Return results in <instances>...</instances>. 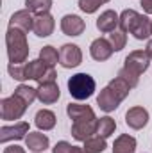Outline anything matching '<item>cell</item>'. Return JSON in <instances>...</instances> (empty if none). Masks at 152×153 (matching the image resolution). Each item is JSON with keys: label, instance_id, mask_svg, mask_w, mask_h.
<instances>
[{"label": "cell", "instance_id": "cell-22", "mask_svg": "<svg viewBox=\"0 0 152 153\" xmlns=\"http://www.w3.org/2000/svg\"><path fill=\"white\" fill-rule=\"evenodd\" d=\"M116 130V121L109 116H104L100 119H97V135L108 139L109 135H113Z\"/></svg>", "mask_w": 152, "mask_h": 153}, {"label": "cell", "instance_id": "cell-26", "mask_svg": "<svg viewBox=\"0 0 152 153\" xmlns=\"http://www.w3.org/2000/svg\"><path fill=\"white\" fill-rule=\"evenodd\" d=\"M14 94L20 96L27 105H31L34 100H38V89L31 87V85H25V84H20L16 89H14Z\"/></svg>", "mask_w": 152, "mask_h": 153}, {"label": "cell", "instance_id": "cell-6", "mask_svg": "<svg viewBox=\"0 0 152 153\" xmlns=\"http://www.w3.org/2000/svg\"><path fill=\"white\" fill-rule=\"evenodd\" d=\"M27 134H29V123L18 121L13 126H2L0 128V143L5 144L9 141H20V139H25Z\"/></svg>", "mask_w": 152, "mask_h": 153}, {"label": "cell", "instance_id": "cell-16", "mask_svg": "<svg viewBox=\"0 0 152 153\" xmlns=\"http://www.w3.org/2000/svg\"><path fill=\"white\" fill-rule=\"evenodd\" d=\"M118 23H120V14H116L113 9L104 11V13L97 18V29H99L100 32H104V34L116 30Z\"/></svg>", "mask_w": 152, "mask_h": 153}, {"label": "cell", "instance_id": "cell-36", "mask_svg": "<svg viewBox=\"0 0 152 153\" xmlns=\"http://www.w3.org/2000/svg\"><path fill=\"white\" fill-rule=\"evenodd\" d=\"M74 153H90V152H88L84 146H82V148H81V146H74Z\"/></svg>", "mask_w": 152, "mask_h": 153}, {"label": "cell", "instance_id": "cell-24", "mask_svg": "<svg viewBox=\"0 0 152 153\" xmlns=\"http://www.w3.org/2000/svg\"><path fill=\"white\" fill-rule=\"evenodd\" d=\"M52 7V0H25V9H29L34 16L48 13Z\"/></svg>", "mask_w": 152, "mask_h": 153}, {"label": "cell", "instance_id": "cell-33", "mask_svg": "<svg viewBox=\"0 0 152 153\" xmlns=\"http://www.w3.org/2000/svg\"><path fill=\"white\" fill-rule=\"evenodd\" d=\"M56 78H57L56 70H54V68H48V70H47V73L43 75V78L39 80L38 84H50V82H56Z\"/></svg>", "mask_w": 152, "mask_h": 153}, {"label": "cell", "instance_id": "cell-9", "mask_svg": "<svg viewBox=\"0 0 152 153\" xmlns=\"http://www.w3.org/2000/svg\"><path fill=\"white\" fill-rule=\"evenodd\" d=\"M86 29V23L77 14H65L61 18V30L65 36H81Z\"/></svg>", "mask_w": 152, "mask_h": 153}, {"label": "cell", "instance_id": "cell-23", "mask_svg": "<svg viewBox=\"0 0 152 153\" xmlns=\"http://www.w3.org/2000/svg\"><path fill=\"white\" fill-rule=\"evenodd\" d=\"M138 16H140V13H136L134 9H125V11H122V14H120V23H118L120 30L131 32V29H132L134 22L138 20Z\"/></svg>", "mask_w": 152, "mask_h": 153}, {"label": "cell", "instance_id": "cell-17", "mask_svg": "<svg viewBox=\"0 0 152 153\" xmlns=\"http://www.w3.org/2000/svg\"><path fill=\"white\" fill-rule=\"evenodd\" d=\"M131 34L136 39H140V41L152 36V20L149 16H145V14H140L138 20L134 22L132 29H131Z\"/></svg>", "mask_w": 152, "mask_h": 153}, {"label": "cell", "instance_id": "cell-34", "mask_svg": "<svg viewBox=\"0 0 152 153\" xmlns=\"http://www.w3.org/2000/svg\"><path fill=\"white\" fill-rule=\"evenodd\" d=\"M4 153H25V150L22 148V146H16V144H11V146H7Z\"/></svg>", "mask_w": 152, "mask_h": 153}, {"label": "cell", "instance_id": "cell-13", "mask_svg": "<svg viewBox=\"0 0 152 153\" xmlns=\"http://www.w3.org/2000/svg\"><path fill=\"white\" fill-rule=\"evenodd\" d=\"M9 27H14V29H20L23 32H31L34 29V14L29 11V9H22V11H16L11 20H9Z\"/></svg>", "mask_w": 152, "mask_h": 153}, {"label": "cell", "instance_id": "cell-30", "mask_svg": "<svg viewBox=\"0 0 152 153\" xmlns=\"http://www.w3.org/2000/svg\"><path fill=\"white\" fill-rule=\"evenodd\" d=\"M102 5L100 0H79V9L86 14H93L99 11V7Z\"/></svg>", "mask_w": 152, "mask_h": 153}, {"label": "cell", "instance_id": "cell-32", "mask_svg": "<svg viewBox=\"0 0 152 153\" xmlns=\"http://www.w3.org/2000/svg\"><path fill=\"white\" fill-rule=\"evenodd\" d=\"M52 153H74V146L66 141H59L54 148H52Z\"/></svg>", "mask_w": 152, "mask_h": 153}, {"label": "cell", "instance_id": "cell-12", "mask_svg": "<svg viewBox=\"0 0 152 153\" xmlns=\"http://www.w3.org/2000/svg\"><path fill=\"white\" fill-rule=\"evenodd\" d=\"M72 135H74L75 141H81V143L97 135V119H93V121H75L72 125Z\"/></svg>", "mask_w": 152, "mask_h": 153}, {"label": "cell", "instance_id": "cell-27", "mask_svg": "<svg viewBox=\"0 0 152 153\" xmlns=\"http://www.w3.org/2000/svg\"><path fill=\"white\" fill-rule=\"evenodd\" d=\"M108 85H109V87L113 89L114 93L118 94V98H120L122 102H123V100H125V98L129 96V93H131V89H132V87H131V85H129V84H127V82H125L123 78H120V76L113 78V80H111V82H109Z\"/></svg>", "mask_w": 152, "mask_h": 153}, {"label": "cell", "instance_id": "cell-5", "mask_svg": "<svg viewBox=\"0 0 152 153\" xmlns=\"http://www.w3.org/2000/svg\"><path fill=\"white\" fill-rule=\"evenodd\" d=\"M82 62V52L77 45H72V43H66L61 46L59 50V64L66 70H72V68H77L79 64Z\"/></svg>", "mask_w": 152, "mask_h": 153}, {"label": "cell", "instance_id": "cell-31", "mask_svg": "<svg viewBox=\"0 0 152 153\" xmlns=\"http://www.w3.org/2000/svg\"><path fill=\"white\" fill-rule=\"evenodd\" d=\"M7 71H9V75L13 76L14 80H18V82L27 80V75H25V64H9V66H7Z\"/></svg>", "mask_w": 152, "mask_h": 153}, {"label": "cell", "instance_id": "cell-3", "mask_svg": "<svg viewBox=\"0 0 152 153\" xmlns=\"http://www.w3.org/2000/svg\"><path fill=\"white\" fill-rule=\"evenodd\" d=\"M97 89V84H95V78L88 73H75L74 76H70L68 80V91H70V96L77 100V102H82V100H88L93 96Z\"/></svg>", "mask_w": 152, "mask_h": 153}, {"label": "cell", "instance_id": "cell-25", "mask_svg": "<svg viewBox=\"0 0 152 153\" xmlns=\"http://www.w3.org/2000/svg\"><path fill=\"white\" fill-rule=\"evenodd\" d=\"M39 59H41L47 66L54 68V66L59 62V52H57L54 46L47 45V46H43V48L39 50Z\"/></svg>", "mask_w": 152, "mask_h": 153}, {"label": "cell", "instance_id": "cell-35", "mask_svg": "<svg viewBox=\"0 0 152 153\" xmlns=\"http://www.w3.org/2000/svg\"><path fill=\"white\" fill-rule=\"evenodd\" d=\"M140 5L143 7V11H145L147 14H152V0H141Z\"/></svg>", "mask_w": 152, "mask_h": 153}, {"label": "cell", "instance_id": "cell-20", "mask_svg": "<svg viewBox=\"0 0 152 153\" xmlns=\"http://www.w3.org/2000/svg\"><path fill=\"white\" fill-rule=\"evenodd\" d=\"M56 114L52 112V111H48V109H41L36 112V117H34V125L38 126L39 130H43V132H48V130H52L54 126H56Z\"/></svg>", "mask_w": 152, "mask_h": 153}, {"label": "cell", "instance_id": "cell-15", "mask_svg": "<svg viewBox=\"0 0 152 153\" xmlns=\"http://www.w3.org/2000/svg\"><path fill=\"white\" fill-rule=\"evenodd\" d=\"M61 96V91H59V85L56 82H50V84H39L38 87V100L43 105H50V103H56Z\"/></svg>", "mask_w": 152, "mask_h": 153}, {"label": "cell", "instance_id": "cell-10", "mask_svg": "<svg viewBox=\"0 0 152 153\" xmlns=\"http://www.w3.org/2000/svg\"><path fill=\"white\" fill-rule=\"evenodd\" d=\"M56 29V20L50 13H45V14H38L34 16V29L32 32L38 36V38H48Z\"/></svg>", "mask_w": 152, "mask_h": 153}, {"label": "cell", "instance_id": "cell-8", "mask_svg": "<svg viewBox=\"0 0 152 153\" xmlns=\"http://www.w3.org/2000/svg\"><path fill=\"white\" fill-rule=\"evenodd\" d=\"M113 46L109 43V39L97 38L91 45H90V55L97 61V62H104L113 55Z\"/></svg>", "mask_w": 152, "mask_h": 153}, {"label": "cell", "instance_id": "cell-14", "mask_svg": "<svg viewBox=\"0 0 152 153\" xmlns=\"http://www.w3.org/2000/svg\"><path fill=\"white\" fill-rule=\"evenodd\" d=\"M66 114L70 119L75 121H93L97 119L95 111L90 105H82V103H68L66 105Z\"/></svg>", "mask_w": 152, "mask_h": 153}, {"label": "cell", "instance_id": "cell-11", "mask_svg": "<svg viewBox=\"0 0 152 153\" xmlns=\"http://www.w3.org/2000/svg\"><path fill=\"white\" fill-rule=\"evenodd\" d=\"M125 123L132 130H141L149 123V112L143 107H131L125 112Z\"/></svg>", "mask_w": 152, "mask_h": 153}, {"label": "cell", "instance_id": "cell-7", "mask_svg": "<svg viewBox=\"0 0 152 153\" xmlns=\"http://www.w3.org/2000/svg\"><path fill=\"white\" fill-rule=\"evenodd\" d=\"M120 103H122V100L118 98V94L114 93L109 85H106V87L99 93V96H97V105H99L100 111H104V112H113V111H116V109L120 107Z\"/></svg>", "mask_w": 152, "mask_h": 153}, {"label": "cell", "instance_id": "cell-18", "mask_svg": "<svg viewBox=\"0 0 152 153\" xmlns=\"http://www.w3.org/2000/svg\"><path fill=\"white\" fill-rule=\"evenodd\" d=\"M25 144H27V148L32 153H41L48 148L50 141H48V137H47L45 134H41V132H29L27 137H25Z\"/></svg>", "mask_w": 152, "mask_h": 153}, {"label": "cell", "instance_id": "cell-1", "mask_svg": "<svg viewBox=\"0 0 152 153\" xmlns=\"http://www.w3.org/2000/svg\"><path fill=\"white\" fill-rule=\"evenodd\" d=\"M150 66V57L145 50H134L125 57L123 68L118 71V76L123 78L131 87H136L140 84V75L145 73Z\"/></svg>", "mask_w": 152, "mask_h": 153}, {"label": "cell", "instance_id": "cell-2", "mask_svg": "<svg viewBox=\"0 0 152 153\" xmlns=\"http://www.w3.org/2000/svg\"><path fill=\"white\" fill-rule=\"evenodd\" d=\"M27 32L9 27L5 32V46H7V57L9 64H23L29 57V43H27Z\"/></svg>", "mask_w": 152, "mask_h": 153}, {"label": "cell", "instance_id": "cell-19", "mask_svg": "<svg viewBox=\"0 0 152 153\" xmlns=\"http://www.w3.org/2000/svg\"><path fill=\"white\" fill-rule=\"evenodd\" d=\"M136 152V139L129 134H122L114 139L113 153H134Z\"/></svg>", "mask_w": 152, "mask_h": 153}, {"label": "cell", "instance_id": "cell-29", "mask_svg": "<svg viewBox=\"0 0 152 153\" xmlns=\"http://www.w3.org/2000/svg\"><path fill=\"white\" fill-rule=\"evenodd\" d=\"M109 43H111V46H113L114 52L123 50L125 45H127V36H125V32H123V30H113V32H109Z\"/></svg>", "mask_w": 152, "mask_h": 153}, {"label": "cell", "instance_id": "cell-21", "mask_svg": "<svg viewBox=\"0 0 152 153\" xmlns=\"http://www.w3.org/2000/svg\"><path fill=\"white\" fill-rule=\"evenodd\" d=\"M50 66H47L41 59H36V61H29L27 64H25V75H27V80H36L39 82L43 75L47 73V70H48Z\"/></svg>", "mask_w": 152, "mask_h": 153}, {"label": "cell", "instance_id": "cell-38", "mask_svg": "<svg viewBox=\"0 0 152 153\" xmlns=\"http://www.w3.org/2000/svg\"><path fill=\"white\" fill-rule=\"evenodd\" d=\"M100 2H102V4H108V2H109V0H100Z\"/></svg>", "mask_w": 152, "mask_h": 153}, {"label": "cell", "instance_id": "cell-28", "mask_svg": "<svg viewBox=\"0 0 152 153\" xmlns=\"http://www.w3.org/2000/svg\"><path fill=\"white\" fill-rule=\"evenodd\" d=\"M84 148L90 153H102L108 148V144H106V139H104V137L93 135V137H90L88 141H84Z\"/></svg>", "mask_w": 152, "mask_h": 153}, {"label": "cell", "instance_id": "cell-4", "mask_svg": "<svg viewBox=\"0 0 152 153\" xmlns=\"http://www.w3.org/2000/svg\"><path fill=\"white\" fill-rule=\"evenodd\" d=\"M27 107H29V105H27L20 96H16V94H13V96H9V98H4V100L0 102V114H2V119H4V121L20 119L22 116L25 114Z\"/></svg>", "mask_w": 152, "mask_h": 153}, {"label": "cell", "instance_id": "cell-37", "mask_svg": "<svg viewBox=\"0 0 152 153\" xmlns=\"http://www.w3.org/2000/svg\"><path fill=\"white\" fill-rule=\"evenodd\" d=\"M145 52L149 53V57L152 59V39L149 41V43H147V48H145Z\"/></svg>", "mask_w": 152, "mask_h": 153}]
</instances>
